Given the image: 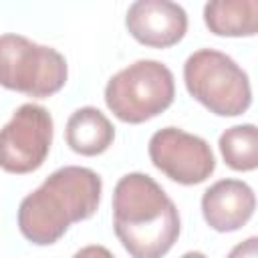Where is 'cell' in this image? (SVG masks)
Segmentation results:
<instances>
[{"label": "cell", "instance_id": "obj_3", "mask_svg": "<svg viewBox=\"0 0 258 258\" xmlns=\"http://www.w3.org/2000/svg\"><path fill=\"white\" fill-rule=\"evenodd\" d=\"M187 93L210 113L236 117L248 111L252 89L246 71L228 54L214 48H200L183 64Z\"/></svg>", "mask_w": 258, "mask_h": 258}, {"label": "cell", "instance_id": "obj_1", "mask_svg": "<svg viewBox=\"0 0 258 258\" xmlns=\"http://www.w3.org/2000/svg\"><path fill=\"white\" fill-rule=\"evenodd\" d=\"M113 230L131 258H163L179 238V214L147 173H127L113 189Z\"/></svg>", "mask_w": 258, "mask_h": 258}, {"label": "cell", "instance_id": "obj_7", "mask_svg": "<svg viewBox=\"0 0 258 258\" xmlns=\"http://www.w3.org/2000/svg\"><path fill=\"white\" fill-rule=\"evenodd\" d=\"M147 151L151 163L181 185H198L216 169V157L208 141L177 127L155 131Z\"/></svg>", "mask_w": 258, "mask_h": 258}, {"label": "cell", "instance_id": "obj_14", "mask_svg": "<svg viewBox=\"0 0 258 258\" xmlns=\"http://www.w3.org/2000/svg\"><path fill=\"white\" fill-rule=\"evenodd\" d=\"M73 258H115V256H113L105 246L91 244V246H85V248L77 250Z\"/></svg>", "mask_w": 258, "mask_h": 258}, {"label": "cell", "instance_id": "obj_6", "mask_svg": "<svg viewBox=\"0 0 258 258\" xmlns=\"http://www.w3.org/2000/svg\"><path fill=\"white\" fill-rule=\"evenodd\" d=\"M52 145V117L34 103L20 105L0 129V169L8 173L36 171Z\"/></svg>", "mask_w": 258, "mask_h": 258}, {"label": "cell", "instance_id": "obj_5", "mask_svg": "<svg viewBox=\"0 0 258 258\" xmlns=\"http://www.w3.org/2000/svg\"><path fill=\"white\" fill-rule=\"evenodd\" d=\"M69 77L64 56L22 34H0V87L46 99L58 93Z\"/></svg>", "mask_w": 258, "mask_h": 258}, {"label": "cell", "instance_id": "obj_15", "mask_svg": "<svg viewBox=\"0 0 258 258\" xmlns=\"http://www.w3.org/2000/svg\"><path fill=\"white\" fill-rule=\"evenodd\" d=\"M181 258H208V256L202 254V252H185Z\"/></svg>", "mask_w": 258, "mask_h": 258}, {"label": "cell", "instance_id": "obj_9", "mask_svg": "<svg viewBox=\"0 0 258 258\" xmlns=\"http://www.w3.org/2000/svg\"><path fill=\"white\" fill-rule=\"evenodd\" d=\"M256 208L252 187L242 179H220L202 196V214L216 232H236L248 224Z\"/></svg>", "mask_w": 258, "mask_h": 258}, {"label": "cell", "instance_id": "obj_12", "mask_svg": "<svg viewBox=\"0 0 258 258\" xmlns=\"http://www.w3.org/2000/svg\"><path fill=\"white\" fill-rule=\"evenodd\" d=\"M218 145L228 167L236 171H254L258 167V131L252 123L226 129Z\"/></svg>", "mask_w": 258, "mask_h": 258}, {"label": "cell", "instance_id": "obj_4", "mask_svg": "<svg viewBox=\"0 0 258 258\" xmlns=\"http://www.w3.org/2000/svg\"><path fill=\"white\" fill-rule=\"evenodd\" d=\"M175 97L173 73L159 60L141 58L115 73L105 87L109 111L123 123H143L163 113Z\"/></svg>", "mask_w": 258, "mask_h": 258}, {"label": "cell", "instance_id": "obj_8", "mask_svg": "<svg viewBox=\"0 0 258 258\" xmlns=\"http://www.w3.org/2000/svg\"><path fill=\"white\" fill-rule=\"evenodd\" d=\"M125 26L137 42L151 48H169L185 36L187 14L169 0H137L127 10Z\"/></svg>", "mask_w": 258, "mask_h": 258}, {"label": "cell", "instance_id": "obj_11", "mask_svg": "<svg viewBox=\"0 0 258 258\" xmlns=\"http://www.w3.org/2000/svg\"><path fill=\"white\" fill-rule=\"evenodd\" d=\"M204 22L216 36H254L258 30L256 0H214L204 6Z\"/></svg>", "mask_w": 258, "mask_h": 258}, {"label": "cell", "instance_id": "obj_10", "mask_svg": "<svg viewBox=\"0 0 258 258\" xmlns=\"http://www.w3.org/2000/svg\"><path fill=\"white\" fill-rule=\"evenodd\" d=\"M67 145L79 155H101L105 153L113 139L115 127L97 107H81L67 121Z\"/></svg>", "mask_w": 258, "mask_h": 258}, {"label": "cell", "instance_id": "obj_13", "mask_svg": "<svg viewBox=\"0 0 258 258\" xmlns=\"http://www.w3.org/2000/svg\"><path fill=\"white\" fill-rule=\"evenodd\" d=\"M226 258H258V238L250 236L248 240L236 244Z\"/></svg>", "mask_w": 258, "mask_h": 258}, {"label": "cell", "instance_id": "obj_2", "mask_svg": "<svg viewBox=\"0 0 258 258\" xmlns=\"http://www.w3.org/2000/svg\"><path fill=\"white\" fill-rule=\"evenodd\" d=\"M103 181L99 173L81 165H64L52 171L18 206V230L36 244L58 242L75 222L89 220L101 202Z\"/></svg>", "mask_w": 258, "mask_h": 258}]
</instances>
